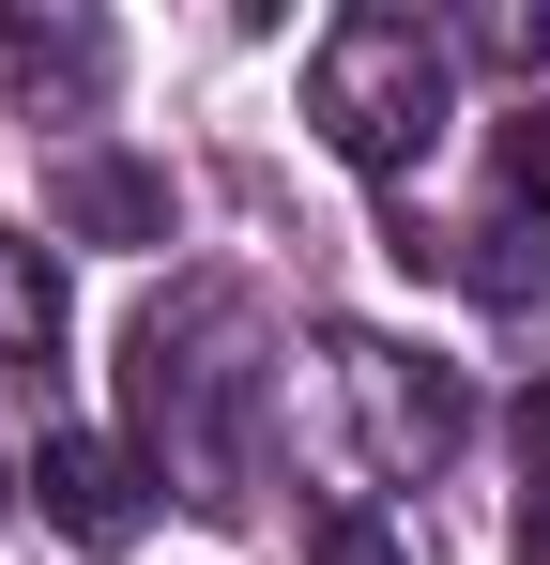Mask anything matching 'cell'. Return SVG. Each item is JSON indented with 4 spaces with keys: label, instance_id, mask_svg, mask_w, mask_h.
Instances as JSON below:
<instances>
[{
    "label": "cell",
    "instance_id": "8992f818",
    "mask_svg": "<svg viewBox=\"0 0 550 565\" xmlns=\"http://www.w3.org/2000/svg\"><path fill=\"white\" fill-rule=\"evenodd\" d=\"M505 199H520V214H550V93L505 122Z\"/></svg>",
    "mask_w": 550,
    "mask_h": 565
},
{
    "label": "cell",
    "instance_id": "277c9868",
    "mask_svg": "<svg viewBox=\"0 0 550 565\" xmlns=\"http://www.w3.org/2000/svg\"><path fill=\"white\" fill-rule=\"evenodd\" d=\"M62 214H77L92 245H169V184L123 169V153H77V169H62Z\"/></svg>",
    "mask_w": 550,
    "mask_h": 565
},
{
    "label": "cell",
    "instance_id": "7a4b0ae2",
    "mask_svg": "<svg viewBox=\"0 0 550 565\" xmlns=\"http://www.w3.org/2000/svg\"><path fill=\"white\" fill-rule=\"evenodd\" d=\"M31 489H46V520H62L77 551H138V520H154V473L123 459V444H92V428H62V444L31 459Z\"/></svg>",
    "mask_w": 550,
    "mask_h": 565
},
{
    "label": "cell",
    "instance_id": "52a82bcc",
    "mask_svg": "<svg viewBox=\"0 0 550 565\" xmlns=\"http://www.w3.org/2000/svg\"><path fill=\"white\" fill-rule=\"evenodd\" d=\"M321 565H398V535L382 520H321Z\"/></svg>",
    "mask_w": 550,
    "mask_h": 565
},
{
    "label": "cell",
    "instance_id": "ba28073f",
    "mask_svg": "<svg viewBox=\"0 0 550 565\" xmlns=\"http://www.w3.org/2000/svg\"><path fill=\"white\" fill-rule=\"evenodd\" d=\"M520 473H536V489H550V382H536V397H520Z\"/></svg>",
    "mask_w": 550,
    "mask_h": 565
},
{
    "label": "cell",
    "instance_id": "5b68a950",
    "mask_svg": "<svg viewBox=\"0 0 550 565\" xmlns=\"http://www.w3.org/2000/svg\"><path fill=\"white\" fill-rule=\"evenodd\" d=\"M46 352H62V276H46V245L0 230V367H46Z\"/></svg>",
    "mask_w": 550,
    "mask_h": 565
},
{
    "label": "cell",
    "instance_id": "3957f363",
    "mask_svg": "<svg viewBox=\"0 0 550 565\" xmlns=\"http://www.w3.org/2000/svg\"><path fill=\"white\" fill-rule=\"evenodd\" d=\"M352 382H367V428H382V459H444V444H458V382H444V367L352 352Z\"/></svg>",
    "mask_w": 550,
    "mask_h": 565
},
{
    "label": "cell",
    "instance_id": "6da1fadb",
    "mask_svg": "<svg viewBox=\"0 0 550 565\" xmlns=\"http://www.w3.org/2000/svg\"><path fill=\"white\" fill-rule=\"evenodd\" d=\"M306 122H321V153L367 169V184L429 169V138H444V46H429L413 15H337V31L306 46Z\"/></svg>",
    "mask_w": 550,
    "mask_h": 565
}]
</instances>
